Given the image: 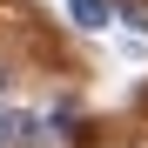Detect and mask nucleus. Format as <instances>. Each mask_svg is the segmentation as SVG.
<instances>
[{
    "label": "nucleus",
    "instance_id": "5",
    "mask_svg": "<svg viewBox=\"0 0 148 148\" xmlns=\"http://www.w3.org/2000/svg\"><path fill=\"white\" fill-rule=\"evenodd\" d=\"M7 101H14V67L0 61V108H7Z\"/></svg>",
    "mask_w": 148,
    "mask_h": 148
},
{
    "label": "nucleus",
    "instance_id": "2",
    "mask_svg": "<svg viewBox=\"0 0 148 148\" xmlns=\"http://www.w3.org/2000/svg\"><path fill=\"white\" fill-rule=\"evenodd\" d=\"M40 135L54 141V148H81V141H88V128H81V108H74V101L47 108V114H40Z\"/></svg>",
    "mask_w": 148,
    "mask_h": 148
},
{
    "label": "nucleus",
    "instance_id": "1",
    "mask_svg": "<svg viewBox=\"0 0 148 148\" xmlns=\"http://www.w3.org/2000/svg\"><path fill=\"white\" fill-rule=\"evenodd\" d=\"M40 141L47 135H40V114L34 108H14V101L0 108V148H40Z\"/></svg>",
    "mask_w": 148,
    "mask_h": 148
},
{
    "label": "nucleus",
    "instance_id": "4",
    "mask_svg": "<svg viewBox=\"0 0 148 148\" xmlns=\"http://www.w3.org/2000/svg\"><path fill=\"white\" fill-rule=\"evenodd\" d=\"M121 20H128V27H141V34H148V0H121Z\"/></svg>",
    "mask_w": 148,
    "mask_h": 148
},
{
    "label": "nucleus",
    "instance_id": "3",
    "mask_svg": "<svg viewBox=\"0 0 148 148\" xmlns=\"http://www.w3.org/2000/svg\"><path fill=\"white\" fill-rule=\"evenodd\" d=\"M67 20H74L81 34H101L108 20H114V7H108V0H67Z\"/></svg>",
    "mask_w": 148,
    "mask_h": 148
}]
</instances>
